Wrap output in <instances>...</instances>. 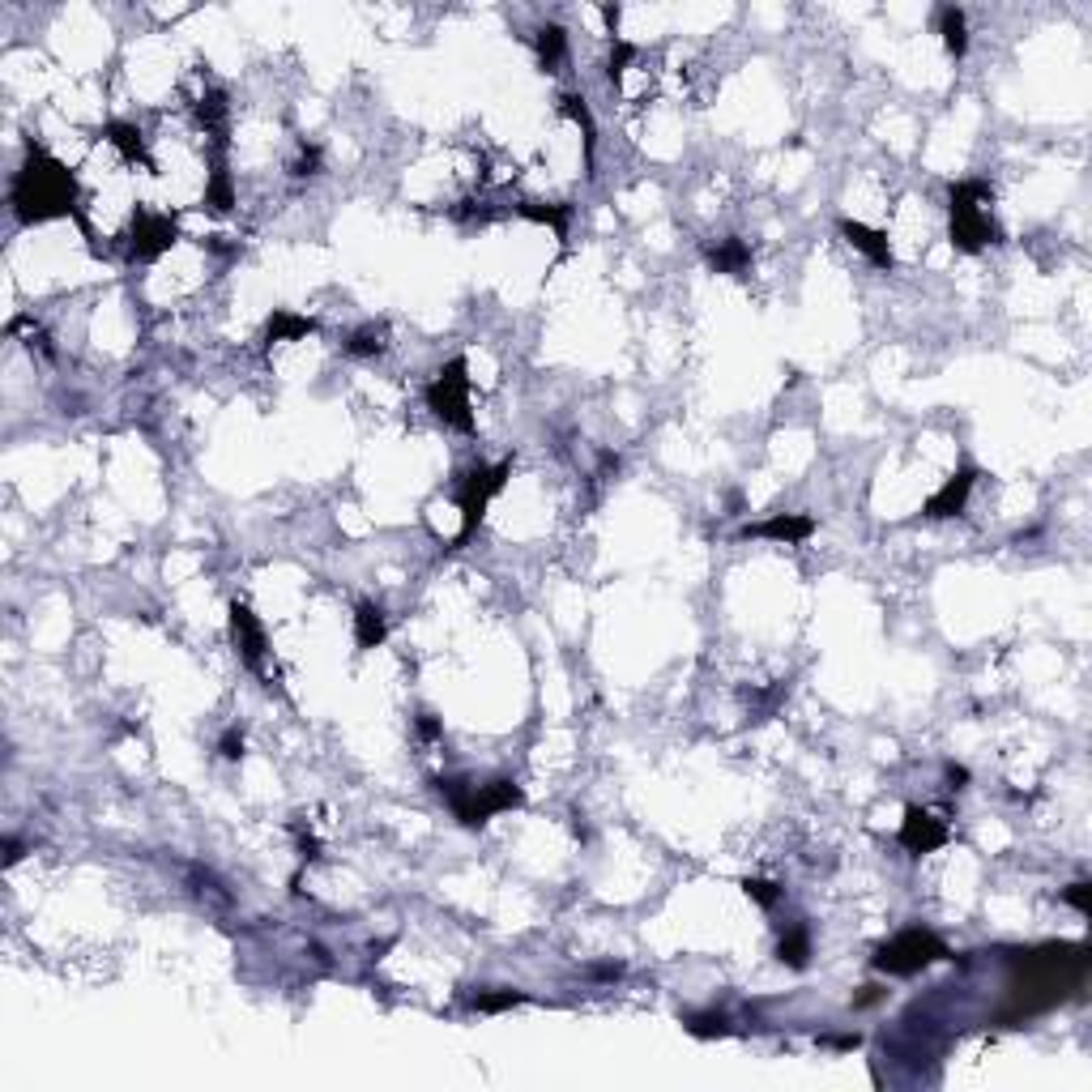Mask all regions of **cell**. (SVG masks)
<instances>
[{"mask_svg":"<svg viewBox=\"0 0 1092 1092\" xmlns=\"http://www.w3.org/2000/svg\"><path fill=\"white\" fill-rule=\"evenodd\" d=\"M947 781H952V790H964V781H969V768L947 764Z\"/></svg>","mask_w":1092,"mask_h":1092,"instance_id":"e575fe53","label":"cell"},{"mask_svg":"<svg viewBox=\"0 0 1092 1092\" xmlns=\"http://www.w3.org/2000/svg\"><path fill=\"white\" fill-rule=\"evenodd\" d=\"M384 325H363V329H354L346 337V354H354V359H371V354H384Z\"/></svg>","mask_w":1092,"mask_h":1092,"instance_id":"d4e9b609","label":"cell"},{"mask_svg":"<svg viewBox=\"0 0 1092 1092\" xmlns=\"http://www.w3.org/2000/svg\"><path fill=\"white\" fill-rule=\"evenodd\" d=\"M683 1029L691 1037H700V1042H709V1037H730L734 1025H730V1016L726 1011H687L683 1016Z\"/></svg>","mask_w":1092,"mask_h":1092,"instance_id":"cb8c5ba5","label":"cell"},{"mask_svg":"<svg viewBox=\"0 0 1092 1092\" xmlns=\"http://www.w3.org/2000/svg\"><path fill=\"white\" fill-rule=\"evenodd\" d=\"M743 892L751 901H756L760 909H777L781 897H785V888H777L773 880H743Z\"/></svg>","mask_w":1092,"mask_h":1092,"instance_id":"83f0119b","label":"cell"},{"mask_svg":"<svg viewBox=\"0 0 1092 1092\" xmlns=\"http://www.w3.org/2000/svg\"><path fill=\"white\" fill-rule=\"evenodd\" d=\"M388 640V619L375 602H359L354 606V644L359 649H380Z\"/></svg>","mask_w":1092,"mask_h":1092,"instance_id":"e0dca14e","label":"cell"},{"mask_svg":"<svg viewBox=\"0 0 1092 1092\" xmlns=\"http://www.w3.org/2000/svg\"><path fill=\"white\" fill-rule=\"evenodd\" d=\"M973 487H977V470L973 465H960V470L952 474L943 482V487L935 491L926 499V516H935V521H943V516H960L964 512V504H969V495H973Z\"/></svg>","mask_w":1092,"mask_h":1092,"instance_id":"8fae6325","label":"cell"},{"mask_svg":"<svg viewBox=\"0 0 1092 1092\" xmlns=\"http://www.w3.org/2000/svg\"><path fill=\"white\" fill-rule=\"evenodd\" d=\"M939 34H943V47L952 51L956 60L964 56V51H969V22H964V13H960L956 5L939 9Z\"/></svg>","mask_w":1092,"mask_h":1092,"instance_id":"d6986e66","label":"cell"},{"mask_svg":"<svg viewBox=\"0 0 1092 1092\" xmlns=\"http://www.w3.org/2000/svg\"><path fill=\"white\" fill-rule=\"evenodd\" d=\"M632 60H636V43H628V39H619V34H615V47H611V64H606V77L619 82L623 73H628Z\"/></svg>","mask_w":1092,"mask_h":1092,"instance_id":"f1b7e54d","label":"cell"},{"mask_svg":"<svg viewBox=\"0 0 1092 1092\" xmlns=\"http://www.w3.org/2000/svg\"><path fill=\"white\" fill-rule=\"evenodd\" d=\"M777 960L790 964V969H807V960H811V930L807 926H790V930H785L781 943H777Z\"/></svg>","mask_w":1092,"mask_h":1092,"instance_id":"44dd1931","label":"cell"},{"mask_svg":"<svg viewBox=\"0 0 1092 1092\" xmlns=\"http://www.w3.org/2000/svg\"><path fill=\"white\" fill-rule=\"evenodd\" d=\"M516 213L538 226H551L560 240H568V218H572V205H542V201H521Z\"/></svg>","mask_w":1092,"mask_h":1092,"instance_id":"ffe728a7","label":"cell"},{"mask_svg":"<svg viewBox=\"0 0 1092 1092\" xmlns=\"http://www.w3.org/2000/svg\"><path fill=\"white\" fill-rule=\"evenodd\" d=\"M1063 901H1067L1071 909H1076V913H1084V918H1088V913H1092V884H1088V880H1076V884H1071V888L1063 892Z\"/></svg>","mask_w":1092,"mask_h":1092,"instance_id":"f546056e","label":"cell"},{"mask_svg":"<svg viewBox=\"0 0 1092 1092\" xmlns=\"http://www.w3.org/2000/svg\"><path fill=\"white\" fill-rule=\"evenodd\" d=\"M811 533H815V521H811L807 512H777V516H768V521H760V525H747L743 538H768V542L794 547V542H807Z\"/></svg>","mask_w":1092,"mask_h":1092,"instance_id":"7c38bea8","label":"cell"},{"mask_svg":"<svg viewBox=\"0 0 1092 1092\" xmlns=\"http://www.w3.org/2000/svg\"><path fill=\"white\" fill-rule=\"evenodd\" d=\"M316 333V320L312 316H299V312H286V308H274V316L265 320V346L274 342H299V337H312Z\"/></svg>","mask_w":1092,"mask_h":1092,"instance_id":"2e32d148","label":"cell"},{"mask_svg":"<svg viewBox=\"0 0 1092 1092\" xmlns=\"http://www.w3.org/2000/svg\"><path fill=\"white\" fill-rule=\"evenodd\" d=\"M419 734H423V739H440V722L432 718V713H423V718H419Z\"/></svg>","mask_w":1092,"mask_h":1092,"instance_id":"836d02e7","label":"cell"},{"mask_svg":"<svg viewBox=\"0 0 1092 1092\" xmlns=\"http://www.w3.org/2000/svg\"><path fill=\"white\" fill-rule=\"evenodd\" d=\"M560 112H564L568 120L581 124V129H585V150L594 154V137H598V129H594V116H589L585 99H581V95H560Z\"/></svg>","mask_w":1092,"mask_h":1092,"instance_id":"4316f807","label":"cell"},{"mask_svg":"<svg viewBox=\"0 0 1092 1092\" xmlns=\"http://www.w3.org/2000/svg\"><path fill=\"white\" fill-rule=\"evenodd\" d=\"M295 836H299V857H303V863H316V857H320V840L312 832H303V823H295Z\"/></svg>","mask_w":1092,"mask_h":1092,"instance_id":"1f68e13d","label":"cell"},{"mask_svg":"<svg viewBox=\"0 0 1092 1092\" xmlns=\"http://www.w3.org/2000/svg\"><path fill=\"white\" fill-rule=\"evenodd\" d=\"M9 209L22 226H39V222H51V218H73L86 236H91L82 201H77L73 171H68L51 150H43L39 141H26L22 167H17L13 184H9Z\"/></svg>","mask_w":1092,"mask_h":1092,"instance_id":"6da1fadb","label":"cell"},{"mask_svg":"<svg viewBox=\"0 0 1092 1092\" xmlns=\"http://www.w3.org/2000/svg\"><path fill=\"white\" fill-rule=\"evenodd\" d=\"M709 265L718 274H730V278H743L747 270H751V248L743 244V240H722L718 248H709Z\"/></svg>","mask_w":1092,"mask_h":1092,"instance_id":"ac0fdd59","label":"cell"},{"mask_svg":"<svg viewBox=\"0 0 1092 1092\" xmlns=\"http://www.w3.org/2000/svg\"><path fill=\"white\" fill-rule=\"evenodd\" d=\"M230 640H236V649H240L248 670H265L270 640H265V628H261V619L253 615V606L230 602Z\"/></svg>","mask_w":1092,"mask_h":1092,"instance_id":"30bf717a","label":"cell"},{"mask_svg":"<svg viewBox=\"0 0 1092 1092\" xmlns=\"http://www.w3.org/2000/svg\"><path fill=\"white\" fill-rule=\"evenodd\" d=\"M427 410L440 419V423H449L457 427V432H474V410H470V363L465 359H449L440 371H436V380L427 384Z\"/></svg>","mask_w":1092,"mask_h":1092,"instance_id":"8992f818","label":"cell"},{"mask_svg":"<svg viewBox=\"0 0 1092 1092\" xmlns=\"http://www.w3.org/2000/svg\"><path fill=\"white\" fill-rule=\"evenodd\" d=\"M508 478H512V461L470 465V470L461 474V487H457V504H461V533H457V547L482 525V516H487L491 499L508 487Z\"/></svg>","mask_w":1092,"mask_h":1092,"instance_id":"52a82bcc","label":"cell"},{"mask_svg":"<svg viewBox=\"0 0 1092 1092\" xmlns=\"http://www.w3.org/2000/svg\"><path fill=\"white\" fill-rule=\"evenodd\" d=\"M1088 969V947L1084 943H1046L1033 947V952H1020V1016H1037L1054 1007Z\"/></svg>","mask_w":1092,"mask_h":1092,"instance_id":"7a4b0ae2","label":"cell"},{"mask_svg":"<svg viewBox=\"0 0 1092 1092\" xmlns=\"http://www.w3.org/2000/svg\"><path fill=\"white\" fill-rule=\"evenodd\" d=\"M316 167H320V150L316 146H303L299 163H295V175H316Z\"/></svg>","mask_w":1092,"mask_h":1092,"instance_id":"d6a6232c","label":"cell"},{"mask_svg":"<svg viewBox=\"0 0 1092 1092\" xmlns=\"http://www.w3.org/2000/svg\"><path fill=\"white\" fill-rule=\"evenodd\" d=\"M218 756L230 760V764L244 760V730H226L222 734V739H218Z\"/></svg>","mask_w":1092,"mask_h":1092,"instance_id":"4dcf8cb0","label":"cell"},{"mask_svg":"<svg viewBox=\"0 0 1092 1092\" xmlns=\"http://www.w3.org/2000/svg\"><path fill=\"white\" fill-rule=\"evenodd\" d=\"M533 43H538V60H542V68H547V73H555V68L564 64V56H568V34H564V26H555V22L542 26Z\"/></svg>","mask_w":1092,"mask_h":1092,"instance_id":"603a6c76","label":"cell"},{"mask_svg":"<svg viewBox=\"0 0 1092 1092\" xmlns=\"http://www.w3.org/2000/svg\"><path fill=\"white\" fill-rule=\"evenodd\" d=\"M436 790H440V798H449L453 815L465 823V828H482L487 819L504 815V811L525 802L521 785L508 781V777H495L487 785H470V781H457V777H436Z\"/></svg>","mask_w":1092,"mask_h":1092,"instance_id":"277c9868","label":"cell"},{"mask_svg":"<svg viewBox=\"0 0 1092 1092\" xmlns=\"http://www.w3.org/2000/svg\"><path fill=\"white\" fill-rule=\"evenodd\" d=\"M947 819H939L935 811H926V807H905V819H901V849L913 853V857H922V853H935L947 845Z\"/></svg>","mask_w":1092,"mask_h":1092,"instance_id":"9c48e42d","label":"cell"},{"mask_svg":"<svg viewBox=\"0 0 1092 1092\" xmlns=\"http://www.w3.org/2000/svg\"><path fill=\"white\" fill-rule=\"evenodd\" d=\"M521 1002H529L525 990H478V994H470L474 1011H508V1007H521Z\"/></svg>","mask_w":1092,"mask_h":1092,"instance_id":"484cf974","label":"cell"},{"mask_svg":"<svg viewBox=\"0 0 1092 1092\" xmlns=\"http://www.w3.org/2000/svg\"><path fill=\"white\" fill-rule=\"evenodd\" d=\"M226 120H230V103L226 91H205L196 99V124L205 129V137H213V146H226Z\"/></svg>","mask_w":1092,"mask_h":1092,"instance_id":"9a60e30c","label":"cell"},{"mask_svg":"<svg viewBox=\"0 0 1092 1092\" xmlns=\"http://www.w3.org/2000/svg\"><path fill=\"white\" fill-rule=\"evenodd\" d=\"M103 137L120 150L124 163H141V167L154 171V158H150V150H146V133H141L137 124H129V120H112V124H103Z\"/></svg>","mask_w":1092,"mask_h":1092,"instance_id":"5bb4252c","label":"cell"},{"mask_svg":"<svg viewBox=\"0 0 1092 1092\" xmlns=\"http://www.w3.org/2000/svg\"><path fill=\"white\" fill-rule=\"evenodd\" d=\"M205 205H209L213 213H226L230 205H236V180H230V171L222 167V158H218V163H213V171H209Z\"/></svg>","mask_w":1092,"mask_h":1092,"instance_id":"7402d4cb","label":"cell"},{"mask_svg":"<svg viewBox=\"0 0 1092 1092\" xmlns=\"http://www.w3.org/2000/svg\"><path fill=\"white\" fill-rule=\"evenodd\" d=\"M836 230L840 236H845V244H853L857 253H863L875 270H892V248H888V236H880V230H871L867 222H853V218H840L836 222Z\"/></svg>","mask_w":1092,"mask_h":1092,"instance_id":"4fadbf2b","label":"cell"},{"mask_svg":"<svg viewBox=\"0 0 1092 1092\" xmlns=\"http://www.w3.org/2000/svg\"><path fill=\"white\" fill-rule=\"evenodd\" d=\"M994 192L981 180H960L947 188V230L960 253H981L986 244H998V222H994Z\"/></svg>","mask_w":1092,"mask_h":1092,"instance_id":"3957f363","label":"cell"},{"mask_svg":"<svg viewBox=\"0 0 1092 1092\" xmlns=\"http://www.w3.org/2000/svg\"><path fill=\"white\" fill-rule=\"evenodd\" d=\"M17 857H22V845H17V840L9 836V840H5V867H13Z\"/></svg>","mask_w":1092,"mask_h":1092,"instance_id":"d590c367","label":"cell"},{"mask_svg":"<svg viewBox=\"0 0 1092 1092\" xmlns=\"http://www.w3.org/2000/svg\"><path fill=\"white\" fill-rule=\"evenodd\" d=\"M175 240H180V222L171 213L137 209L133 230H129V261H158Z\"/></svg>","mask_w":1092,"mask_h":1092,"instance_id":"ba28073f","label":"cell"},{"mask_svg":"<svg viewBox=\"0 0 1092 1092\" xmlns=\"http://www.w3.org/2000/svg\"><path fill=\"white\" fill-rule=\"evenodd\" d=\"M947 956H952V952H947V943L935 935V930L905 926V930H897L892 939H884L880 947H875L871 964L880 973H888V977H918L922 969H930V964H939Z\"/></svg>","mask_w":1092,"mask_h":1092,"instance_id":"5b68a950","label":"cell"}]
</instances>
